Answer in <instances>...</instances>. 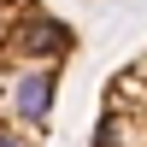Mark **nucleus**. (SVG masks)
<instances>
[{"label": "nucleus", "instance_id": "f257e3e1", "mask_svg": "<svg viewBox=\"0 0 147 147\" xmlns=\"http://www.w3.org/2000/svg\"><path fill=\"white\" fill-rule=\"evenodd\" d=\"M71 53L77 30L47 0H0V147H47Z\"/></svg>", "mask_w": 147, "mask_h": 147}, {"label": "nucleus", "instance_id": "f03ea898", "mask_svg": "<svg viewBox=\"0 0 147 147\" xmlns=\"http://www.w3.org/2000/svg\"><path fill=\"white\" fill-rule=\"evenodd\" d=\"M94 147H147V53H136L100 94Z\"/></svg>", "mask_w": 147, "mask_h": 147}]
</instances>
